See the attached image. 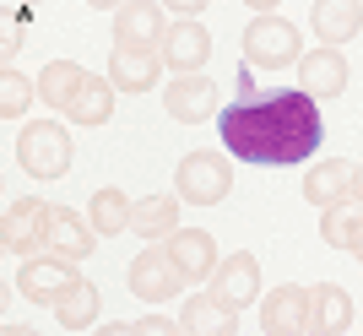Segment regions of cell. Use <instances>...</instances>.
Listing matches in <instances>:
<instances>
[{
  "label": "cell",
  "instance_id": "6da1fadb",
  "mask_svg": "<svg viewBox=\"0 0 363 336\" xmlns=\"http://www.w3.org/2000/svg\"><path fill=\"white\" fill-rule=\"evenodd\" d=\"M217 130H223V147L239 163H303L315 157L325 125H320V103L303 87L288 92H266V98H250V103H228L217 114Z\"/></svg>",
  "mask_w": 363,
  "mask_h": 336
},
{
  "label": "cell",
  "instance_id": "7a4b0ae2",
  "mask_svg": "<svg viewBox=\"0 0 363 336\" xmlns=\"http://www.w3.org/2000/svg\"><path fill=\"white\" fill-rule=\"evenodd\" d=\"M16 163L28 168L33 179H60L71 168V136H65L60 120H44V125H22L16 136Z\"/></svg>",
  "mask_w": 363,
  "mask_h": 336
},
{
  "label": "cell",
  "instance_id": "3957f363",
  "mask_svg": "<svg viewBox=\"0 0 363 336\" xmlns=\"http://www.w3.org/2000/svg\"><path fill=\"white\" fill-rule=\"evenodd\" d=\"M244 60H250V65H272V71L298 65L303 49H298L293 22H282V16H255V22H250V33H244Z\"/></svg>",
  "mask_w": 363,
  "mask_h": 336
},
{
  "label": "cell",
  "instance_id": "277c9868",
  "mask_svg": "<svg viewBox=\"0 0 363 336\" xmlns=\"http://www.w3.org/2000/svg\"><path fill=\"white\" fill-rule=\"evenodd\" d=\"M49 223H55V206L44 201H16L6 223H0V239H6V255H49Z\"/></svg>",
  "mask_w": 363,
  "mask_h": 336
},
{
  "label": "cell",
  "instance_id": "5b68a950",
  "mask_svg": "<svg viewBox=\"0 0 363 336\" xmlns=\"http://www.w3.org/2000/svg\"><path fill=\"white\" fill-rule=\"evenodd\" d=\"M76 282H82V276H76V260H65V255H33V260H22V271H16V288H22V298H33V304H60Z\"/></svg>",
  "mask_w": 363,
  "mask_h": 336
},
{
  "label": "cell",
  "instance_id": "8992f818",
  "mask_svg": "<svg viewBox=\"0 0 363 336\" xmlns=\"http://www.w3.org/2000/svg\"><path fill=\"white\" fill-rule=\"evenodd\" d=\"M130 293H136V298H147V304H157V298H174V293L184 288V282H190V276L179 271V260L168 255V245L163 250H141L136 260H130Z\"/></svg>",
  "mask_w": 363,
  "mask_h": 336
},
{
  "label": "cell",
  "instance_id": "52a82bcc",
  "mask_svg": "<svg viewBox=\"0 0 363 336\" xmlns=\"http://www.w3.org/2000/svg\"><path fill=\"white\" fill-rule=\"evenodd\" d=\"M206 293H212L223 309H233V315H239L244 304H255V298H260V260H255V255H228V260H217V271H212V282H206Z\"/></svg>",
  "mask_w": 363,
  "mask_h": 336
},
{
  "label": "cell",
  "instance_id": "ba28073f",
  "mask_svg": "<svg viewBox=\"0 0 363 336\" xmlns=\"http://www.w3.org/2000/svg\"><path fill=\"white\" fill-rule=\"evenodd\" d=\"M114 38H120L125 55H157L168 38V22L157 6H147V0H136V6H120L114 11Z\"/></svg>",
  "mask_w": 363,
  "mask_h": 336
},
{
  "label": "cell",
  "instance_id": "9c48e42d",
  "mask_svg": "<svg viewBox=\"0 0 363 336\" xmlns=\"http://www.w3.org/2000/svg\"><path fill=\"white\" fill-rule=\"evenodd\" d=\"M228 184H233V168L223 163L217 152H190L179 163V196L196 201V206H212V201L228 196Z\"/></svg>",
  "mask_w": 363,
  "mask_h": 336
},
{
  "label": "cell",
  "instance_id": "30bf717a",
  "mask_svg": "<svg viewBox=\"0 0 363 336\" xmlns=\"http://www.w3.org/2000/svg\"><path fill=\"white\" fill-rule=\"evenodd\" d=\"M260 331L266 336H293V331H309V288H277L260 298Z\"/></svg>",
  "mask_w": 363,
  "mask_h": 336
},
{
  "label": "cell",
  "instance_id": "8fae6325",
  "mask_svg": "<svg viewBox=\"0 0 363 336\" xmlns=\"http://www.w3.org/2000/svg\"><path fill=\"white\" fill-rule=\"evenodd\" d=\"M163 108H168L179 125H201L206 114H217V82H206V77H179V82H168Z\"/></svg>",
  "mask_w": 363,
  "mask_h": 336
},
{
  "label": "cell",
  "instance_id": "7c38bea8",
  "mask_svg": "<svg viewBox=\"0 0 363 336\" xmlns=\"http://www.w3.org/2000/svg\"><path fill=\"white\" fill-rule=\"evenodd\" d=\"M168 255L179 260V271L190 282H212V271H217V245L206 228H174L168 233Z\"/></svg>",
  "mask_w": 363,
  "mask_h": 336
},
{
  "label": "cell",
  "instance_id": "4fadbf2b",
  "mask_svg": "<svg viewBox=\"0 0 363 336\" xmlns=\"http://www.w3.org/2000/svg\"><path fill=\"white\" fill-rule=\"evenodd\" d=\"M206 55H212V38H206V28H201V22H174V28H168L163 60L174 65L179 77H201Z\"/></svg>",
  "mask_w": 363,
  "mask_h": 336
},
{
  "label": "cell",
  "instance_id": "5bb4252c",
  "mask_svg": "<svg viewBox=\"0 0 363 336\" xmlns=\"http://www.w3.org/2000/svg\"><path fill=\"white\" fill-rule=\"evenodd\" d=\"M298 82H303L309 98H336V92L347 87V60L336 49H315V55L298 60Z\"/></svg>",
  "mask_w": 363,
  "mask_h": 336
},
{
  "label": "cell",
  "instance_id": "9a60e30c",
  "mask_svg": "<svg viewBox=\"0 0 363 336\" xmlns=\"http://www.w3.org/2000/svg\"><path fill=\"white\" fill-rule=\"evenodd\" d=\"M352 325V298L336 282H320V288H309V331L315 336H336Z\"/></svg>",
  "mask_w": 363,
  "mask_h": 336
},
{
  "label": "cell",
  "instance_id": "2e32d148",
  "mask_svg": "<svg viewBox=\"0 0 363 336\" xmlns=\"http://www.w3.org/2000/svg\"><path fill=\"white\" fill-rule=\"evenodd\" d=\"M352 174H358L352 163H342V157H325L320 168H309V174H303V201H315V206H336V201H347Z\"/></svg>",
  "mask_w": 363,
  "mask_h": 336
},
{
  "label": "cell",
  "instance_id": "e0dca14e",
  "mask_svg": "<svg viewBox=\"0 0 363 336\" xmlns=\"http://www.w3.org/2000/svg\"><path fill=\"white\" fill-rule=\"evenodd\" d=\"M157 77H163V55H125V49H114V60H108L114 92H147Z\"/></svg>",
  "mask_w": 363,
  "mask_h": 336
},
{
  "label": "cell",
  "instance_id": "ac0fdd59",
  "mask_svg": "<svg viewBox=\"0 0 363 336\" xmlns=\"http://www.w3.org/2000/svg\"><path fill=\"white\" fill-rule=\"evenodd\" d=\"M309 22H315L320 44H342V38H358L363 6H352V0H320L315 11H309Z\"/></svg>",
  "mask_w": 363,
  "mask_h": 336
},
{
  "label": "cell",
  "instance_id": "d6986e66",
  "mask_svg": "<svg viewBox=\"0 0 363 336\" xmlns=\"http://www.w3.org/2000/svg\"><path fill=\"white\" fill-rule=\"evenodd\" d=\"M130 212H136V201L125 196V190H114V184H108V190H98V196H92L87 223H92V233H98V239H114V233L130 228Z\"/></svg>",
  "mask_w": 363,
  "mask_h": 336
},
{
  "label": "cell",
  "instance_id": "ffe728a7",
  "mask_svg": "<svg viewBox=\"0 0 363 336\" xmlns=\"http://www.w3.org/2000/svg\"><path fill=\"white\" fill-rule=\"evenodd\" d=\"M130 228L141 233V239H168V233L179 228V201L174 196H141L136 201V212H130Z\"/></svg>",
  "mask_w": 363,
  "mask_h": 336
},
{
  "label": "cell",
  "instance_id": "44dd1931",
  "mask_svg": "<svg viewBox=\"0 0 363 336\" xmlns=\"http://www.w3.org/2000/svg\"><path fill=\"white\" fill-rule=\"evenodd\" d=\"M87 71H82V65H71V60H49L44 65V77H38V98H44V103H55V108H71L76 103V92L87 87Z\"/></svg>",
  "mask_w": 363,
  "mask_h": 336
},
{
  "label": "cell",
  "instance_id": "7402d4cb",
  "mask_svg": "<svg viewBox=\"0 0 363 336\" xmlns=\"http://www.w3.org/2000/svg\"><path fill=\"white\" fill-rule=\"evenodd\" d=\"M179 331H217V336H233V331H239V315H233V309H223L212 293H201V298H184Z\"/></svg>",
  "mask_w": 363,
  "mask_h": 336
},
{
  "label": "cell",
  "instance_id": "603a6c76",
  "mask_svg": "<svg viewBox=\"0 0 363 336\" xmlns=\"http://www.w3.org/2000/svg\"><path fill=\"white\" fill-rule=\"evenodd\" d=\"M92 223H82V217L71 212H55V223H49V255H65V260H82L92 255Z\"/></svg>",
  "mask_w": 363,
  "mask_h": 336
},
{
  "label": "cell",
  "instance_id": "cb8c5ba5",
  "mask_svg": "<svg viewBox=\"0 0 363 336\" xmlns=\"http://www.w3.org/2000/svg\"><path fill=\"white\" fill-rule=\"evenodd\" d=\"M320 233H325V245H331V250H352V245H358V233H363V201H336V206H325Z\"/></svg>",
  "mask_w": 363,
  "mask_h": 336
},
{
  "label": "cell",
  "instance_id": "d4e9b609",
  "mask_svg": "<svg viewBox=\"0 0 363 336\" xmlns=\"http://www.w3.org/2000/svg\"><path fill=\"white\" fill-rule=\"evenodd\" d=\"M108 114H114V82H98V77L76 92V103L65 108V120H76V125H108Z\"/></svg>",
  "mask_w": 363,
  "mask_h": 336
},
{
  "label": "cell",
  "instance_id": "484cf974",
  "mask_svg": "<svg viewBox=\"0 0 363 336\" xmlns=\"http://www.w3.org/2000/svg\"><path fill=\"white\" fill-rule=\"evenodd\" d=\"M55 315H60L65 331H87V325L98 320V288H92V282H76L60 304H55Z\"/></svg>",
  "mask_w": 363,
  "mask_h": 336
},
{
  "label": "cell",
  "instance_id": "4316f807",
  "mask_svg": "<svg viewBox=\"0 0 363 336\" xmlns=\"http://www.w3.org/2000/svg\"><path fill=\"white\" fill-rule=\"evenodd\" d=\"M28 103H33L28 77L6 71V77H0V114H6V120H22V114H28Z\"/></svg>",
  "mask_w": 363,
  "mask_h": 336
},
{
  "label": "cell",
  "instance_id": "83f0119b",
  "mask_svg": "<svg viewBox=\"0 0 363 336\" xmlns=\"http://www.w3.org/2000/svg\"><path fill=\"white\" fill-rule=\"evenodd\" d=\"M114 331L120 336H168V331H179V320H168V315H157V309H152V315H141V320H120L114 325Z\"/></svg>",
  "mask_w": 363,
  "mask_h": 336
},
{
  "label": "cell",
  "instance_id": "f1b7e54d",
  "mask_svg": "<svg viewBox=\"0 0 363 336\" xmlns=\"http://www.w3.org/2000/svg\"><path fill=\"white\" fill-rule=\"evenodd\" d=\"M352 196L363 201V168H358V174H352Z\"/></svg>",
  "mask_w": 363,
  "mask_h": 336
},
{
  "label": "cell",
  "instance_id": "f546056e",
  "mask_svg": "<svg viewBox=\"0 0 363 336\" xmlns=\"http://www.w3.org/2000/svg\"><path fill=\"white\" fill-rule=\"evenodd\" d=\"M352 255H358V260H363V233H358V245H352Z\"/></svg>",
  "mask_w": 363,
  "mask_h": 336
}]
</instances>
